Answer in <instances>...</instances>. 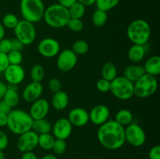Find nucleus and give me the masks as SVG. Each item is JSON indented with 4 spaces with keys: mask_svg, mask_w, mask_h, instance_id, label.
I'll use <instances>...</instances> for the list:
<instances>
[{
    "mask_svg": "<svg viewBox=\"0 0 160 159\" xmlns=\"http://www.w3.org/2000/svg\"><path fill=\"white\" fill-rule=\"evenodd\" d=\"M145 73L156 76L160 73V57L152 55L145 61L143 65Z\"/></svg>",
    "mask_w": 160,
    "mask_h": 159,
    "instance_id": "22",
    "label": "nucleus"
},
{
    "mask_svg": "<svg viewBox=\"0 0 160 159\" xmlns=\"http://www.w3.org/2000/svg\"><path fill=\"white\" fill-rule=\"evenodd\" d=\"M19 22V19L15 14L13 13H7L2 17V24L5 28L7 29H12L15 28L17 24Z\"/></svg>",
    "mask_w": 160,
    "mask_h": 159,
    "instance_id": "33",
    "label": "nucleus"
},
{
    "mask_svg": "<svg viewBox=\"0 0 160 159\" xmlns=\"http://www.w3.org/2000/svg\"><path fill=\"white\" fill-rule=\"evenodd\" d=\"M4 78L8 84L18 85L25 78V71L20 65H9L3 72Z\"/></svg>",
    "mask_w": 160,
    "mask_h": 159,
    "instance_id": "15",
    "label": "nucleus"
},
{
    "mask_svg": "<svg viewBox=\"0 0 160 159\" xmlns=\"http://www.w3.org/2000/svg\"><path fill=\"white\" fill-rule=\"evenodd\" d=\"M72 51L77 55H85L89 50V45L88 42L84 40H78L72 45Z\"/></svg>",
    "mask_w": 160,
    "mask_h": 159,
    "instance_id": "31",
    "label": "nucleus"
},
{
    "mask_svg": "<svg viewBox=\"0 0 160 159\" xmlns=\"http://www.w3.org/2000/svg\"><path fill=\"white\" fill-rule=\"evenodd\" d=\"M67 142L65 140H61V139H56L54 142V144L52 147V151L57 155L62 154L67 150Z\"/></svg>",
    "mask_w": 160,
    "mask_h": 159,
    "instance_id": "36",
    "label": "nucleus"
},
{
    "mask_svg": "<svg viewBox=\"0 0 160 159\" xmlns=\"http://www.w3.org/2000/svg\"><path fill=\"white\" fill-rule=\"evenodd\" d=\"M33 121L29 112L22 109H12L8 114L6 126L12 133L20 135L31 130Z\"/></svg>",
    "mask_w": 160,
    "mask_h": 159,
    "instance_id": "2",
    "label": "nucleus"
},
{
    "mask_svg": "<svg viewBox=\"0 0 160 159\" xmlns=\"http://www.w3.org/2000/svg\"><path fill=\"white\" fill-rule=\"evenodd\" d=\"M146 54L145 45H132L128 51V59L132 63L137 64L142 62Z\"/></svg>",
    "mask_w": 160,
    "mask_h": 159,
    "instance_id": "20",
    "label": "nucleus"
},
{
    "mask_svg": "<svg viewBox=\"0 0 160 159\" xmlns=\"http://www.w3.org/2000/svg\"><path fill=\"white\" fill-rule=\"evenodd\" d=\"M123 126L115 120H108L99 126L97 138L102 147L108 150H118L126 143Z\"/></svg>",
    "mask_w": 160,
    "mask_h": 159,
    "instance_id": "1",
    "label": "nucleus"
},
{
    "mask_svg": "<svg viewBox=\"0 0 160 159\" xmlns=\"http://www.w3.org/2000/svg\"><path fill=\"white\" fill-rule=\"evenodd\" d=\"M0 159H6V155L3 151H1V150H0Z\"/></svg>",
    "mask_w": 160,
    "mask_h": 159,
    "instance_id": "52",
    "label": "nucleus"
},
{
    "mask_svg": "<svg viewBox=\"0 0 160 159\" xmlns=\"http://www.w3.org/2000/svg\"><path fill=\"white\" fill-rule=\"evenodd\" d=\"M49 103L46 99L39 98L35 101L32 102L30 108L29 114L33 118V120L45 118L49 112Z\"/></svg>",
    "mask_w": 160,
    "mask_h": 159,
    "instance_id": "16",
    "label": "nucleus"
},
{
    "mask_svg": "<svg viewBox=\"0 0 160 159\" xmlns=\"http://www.w3.org/2000/svg\"><path fill=\"white\" fill-rule=\"evenodd\" d=\"M6 90H7V86H6V84H4L2 81H0V99H2Z\"/></svg>",
    "mask_w": 160,
    "mask_h": 159,
    "instance_id": "48",
    "label": "nucleus"
},
{
    "mask_svg": "<svg viewBox=\"0 0 160 159\" xmlns=\"http://www.w3.org/2000/svg\"><path fill=\"white\" fill-rule=\"evenodd\" d=\"M9 65L7 55L0 52V73H3L4 70L9 66Z\"/></svg>",
    "mask_w": 160,
    "mask_h": 159,
    "instance_id": "41",
    "label": "nucleus"
},
{
    "mask_svg": "<svg viewBox=\"0 0 160 159\" xmlns=\"http://www.w3.org/2000/svg\"><path fill=\"white\" fill-rule=\"evenodd\" d=\"M21 159H38L37 155L32 151H28V152L23 153L21 156Z\"/></svg>",
    "mask_w": 160,
    "mask_h": 159,
    "instance_id": "47",
    "label": "nucleus"
},
{
    "mask_svg": "<svg viewBox=\"0 0 160 159\" xmlns=\"http://www.w3.org/2000/svg\"><path fill=\"white\" fill-rule=\"evenodd\" d=\"M76 2H78V0H58V3L59 5L67 8V9L70 7L73 4H74Z\"/></svg>",
    "mask_w": 160,
    "mask_h": 159,
    "instance_id": "45",
    "label": "nucleus"
},
{
    "mask_svg": "<svg viewBox=\"0 0 160 159\" xmlns=\"http://www.w3.org/2000/svg\"><path fill=\"white\" fill-rule=\"evenodd\" d=\"M120 2V0H96L95 4L97 9L107 12L115 8Z\"/></svg>",
    "mask_w": 160,
    "mask_h": 159,
    "instance_id": "32",
    "label": "nucleus"
},
{
    "mask_svg": "<svg viewBox=\"0 0 160 159\" xmlns=\"http://www.w3.org/2000/svg\"><path fill=\"white\" fill-rule=\"evenodd\" d=\"M78 63V55L71 49H64L59 51L57 55L56 65L61 72H70Z\"/></svg>",
    "mask_w": 160,
    "mask_h": 159,
    "instance_id": "10",
    "label": "nucleus"
},
{
    "mask_svg": "<svg viewBox=\"0 0 160 159\" xmlns=\"http://www.w3.org/2000/svg\"><path fill=\"white\" fill-rule=\"evenodd\" d=\"M127 36L133 45H145L151 37V26L146 20H134L128 25Z\"/></svg>",
    "mask_w": 160,
    "mask_h": 159,
    "instance_id": "4",
    "label": "nucleus"
},
{
    "mask_svg": "<svg viewBox=\"0 0 160 159\" xmlns=\"http://www.w3.org/2000/svg\"><path fill=\"white\" fill-rule=\"evenodd\" d=\"M125 141L135 147H142L146 141V134L143 128L138 123H131L124 129Z\"/></svg>",
    "mask_w": 160,
    "mask_h": 159,
    "instance_id": "9",
    "label": "nucleus"
},
{
    "mask_svg": "<svg viewBox=\"0 0 160 159\" xmlns=\"http://www.w3.org/2000/svg\"><path fill=\"white\" fill-rule=\"evenodd\" d=\"M108 20L107 12L97 9L92 17V23L96 27H102L106 23Z\"/></svg>",
    "mask_w": 160,
    "mask_h": 159,
    "instance_id": "28",
    "label": "nucleus"
},
{
    "mask_svg": "<svg viewBox=\"0 0 160 159\" xmlns=\"http://www.w3.org/2000/svg\"><path fill=\"white\" fill-rule=\"evenodd\" d=\"M52 125L49 121L45 118H41V119H35L33 121L31 130L40 135V134L49 133L52 131Z\"/></svg>",
    "mask_w": 160,
    "mask_h": 159,
    "instance_id": "23",
    "label": "nucleus"
},
{
    "mask_svg": "<svg viewBox=\"0 0 160 159\" xmlns=\"http://www.w3.org/2000/svg\"><path fill=\"white\" fill-rule=\"evenodd\" d=\"M30 76H31L32 81L34 82H42V80L45 76V70L44 67L40 64H35L31 68L30 72Z\"/></svg>",
    "mask_w": 160,
    "mask_h": 159,
    "instance_id": "30",
    "label": "nucleus"
},
{
    "mask_svg": "<svg viewBox=\"0 0 160 159\" xmlns=\"http://www.w3.org/2000/svg\"><path fill=\"white\" fill-rule=\"evenodd\" d=\"M43 20L48 26L55 29L67 26L70 20L68 9L59 3L50 5L45 8Z\"/></svg>",
    "mask_w": 160,
    "mask_h": 159,
    "instance_id": "3",
    "label": "nucleus"
},
{
    "mask_svg": "<svg viewBox=\"0 0 160 159\" xmlns=\"http://www.w3.org/2000/svg\"><path fill=\"white\" fill-rule=\"evenodd\" d=\"M2 100L12 108L17 106V104L20 102V96H19L17 90L7 89L3 96Z\"/></svg>",
    "mask_w": 160,
    "mask_h": 159,
    "instance_id": "29",
    "label": "nucleus"
},
{
    "mask_svg": "<svg viewBox=\"0 0 160 159\" xmlns=\"http://www.w3.org/2000/svg\"><path fill=\"white\" fill-rule=\"evenodd\" d=\"M109 91L118 99L127 101L134 96V83L123 76H117L110 82Z\"/></svg>",
    "mask_w": 160,
    "mask_h": 159,
    "instance_id": "7",
    "label": "nucleus"
},
{
    "mask_svg": "<svg viewBox=\"0 0 160 159\" xmlns=\"http://www.w3.org/2000/svg\"><path fill=\"white\" fill-rule=\"evenodd\" d=\"M48 89L51 92H52L53 94L56 93V92L59 91L61 90L62 88V84H61L60 80L57 78H52L49 80L48 83Z\"/></svg>",
    "mask_w": 160,
    "mask_h": 159,
    "instance_id": "38",
    "label": "nucleus"
},
{
    "mask_svg": "<svg viewBox=\"0 0 160 159\" xmlns=\"http://www.w3.org/2000/svg\"><path fill=\"white\" fill-rule=\"evenodd\" d=\"M38 51L43 57L51 59L58 55L60 51V45L56 39L46 37L38 43Z\"/></svg>",
    "mask_w": 160,
    "mask_h": 159,
    "instance_id": "12",
    "label": "nucleus"
},
{
    "mask_svg": "<svg viewBox=\"0 0 160 159\" xmlns=\"http://www.w3.org/2000/svg\"><path fill=\"white\" fill-rule=\"evenodd\" d=\"M67 119L70 121L72 126L82 127L88 123L89 113L83 108H74L70 111Z\"/></svg>",
    "mask_w": 160,
    "mask_h": 159,
    "instance_id": "17",
    "label": "nucleus"
},
{
    "mask_svg": "<svg viewBox=\"0 0 160 159\" xmlns=\"http://www.w3.org/2000/svg\"><path fill=\"white\" fill-rule=\"evenodd\" d=\"M52 131L55 138L66 140L71 135L73 126L67 118H59L53 124Z\"/></svg>",
    "mask_w": 160,
    "mask_h": 159,
    "instance_id": "13",
    "label": "nucleus"
},
{
    "mask_svg": "<svg viewBox=\"0 0 160 159\" xmlns=\"http://www.w3.org/2000/svg\"><path fill=\"white\" fill-rule=\"evenodd\" d=\"M43 93V86L42 83L32 81L24 87L22 93L23 100L27 102L32 103L39 99Z\"/></svg>",
    "mask_w": 160,
    "mask_h": 159,
    "instance_id": "18",
    "label": "nucleus"
},
{
    "mask_svg": "<svg viewBox=\"0 0 160 159\" xmlns=\"http://www.w3.org/2000/svg\"><path fill=\"white\" fill-rule=\"evenodd\" d=\"M145 73L143 65L134 63L126 66L123 70V76L132 83H135Z\"/></svg>",
    "mask_w": 160,
    "mask_h": 159,
    "instance_id": "19",
    "label": "nucleus"
},
{
    "mask_svg": "<svg viewBox=\"0 0 160 159\" xmlns=\"http://www.w3.org/2000/svg\"><path fill=\"white\" fill-rule=\"evenodd\" d=\"M11 110H12V108H11L7 103L5 102L3 100H1V101H0V112L9 114Z\"/></svg>",
    "mask_w": 160,
    "mask_h": 159,
    "instance_id": "44",
    "label": "nucleus"
},
{
    "mask_svg": "<svg viewBox=\"0 0 160 159\" xmlns=\"http://www.w3.org/2000/svg\"><path fill=\"white\" fill-rule=\"evenodd\" d=\"M8 122V114L0 112V127L6 126Z\"/></svg>",
    "mask_w": 160,
    "mask_h": 159,
    "instance_id": "46",
    "label": "nucleus"
},
{
    "mask_svg": "<svg viewBox=\"0 0 160 159\" xmlns=\"http://www.w3.org/2000/svg\"><path fill=\"white\" fill-rule=\"evenodd\" d=\"M101 75L102 78L110 82L115 79L117 76V69L115 64L111 62H106L102 67Z\"/></svg>",
    "mask_w": 160,
    "mask_h": 159,
    "instance_id": "25",
    "label": "nucleus"
},
{
    "mask_svg": "<svg viewBox=\"0 0 160 159\" xmlns=\"http://www.w3.org/2000/svg\"><path fill=\"white\" fill-rule=\"evenodd\" d=\"M158 89V81L156 76L145 73L134 83V96L138 98H146L152 96Z\"/></svg>",
    "mask_w": 160,
    "mask_h": 159,
    "instance_id": "6",
    "label": "nucleus"
},
{
    "mask_svg": "<svg viewBox=\"0 0 160 159\" xmlns=\"http://www.w3.org/2000/svg\"><path fill=\"white\" fill-rule=\"evenodd\" d=\"M68 12L70 18L81 19L85 14L86 7L79 2H76L74 4L68 8Z\"/></svg>",
    "mask_w": 160,
    "mask_h": 159,
    "instance_id": "27",
    "label": "nucleus"
},
{
    "mask_svg": "<svg viewBox=\"0 0 160 159\" xmlns=\"http://www.w3.org/2000/svg\"><path fill=\"white\" fill-rule=\"evenodd\" d=\"M7 58L9 65H20L23 61V55L19 51L12 50L7 54Z\"/></svg>",
    "mask_w": 160,
    "mask_h": 159,
    "instance_id": "34",
    "label": "nucleus"
},
{
    "mask_svg": "<svg viewBox=\"0 0 160 159\" xmlns=\"http://www.w3.org/2000/svg\"><path fill=\"white\" fill-rule=\"evenodd\" d=\"M11 47H12V50L13 51H21L23 50V46L24 45L17 38H12L11 39Z\"/></svg>",
    "mask_w": 160,
    "mask_h": 159,
    "instance_id": "43",
    "label": "nucleus"
},
{
    "mask_svg": "<svg viewBox=\"0 0 160 159\" xmlns=\"http://www.w3.org/2000/svg\"><path fill=\"white\" fill-rule=\"evenodd\" d=\"M96 88L102 93H107L110 90V81L101 78L97 81Z\"/></svg>",
    "mask_w": 160,
    "mask_h": 159,
    "instance_id": "37",
    "label": "nucleus"
},
{
    "mask_svg": "<svg viewBox=\"0 0 160 159\" xmlns=\"http://www.w3.org/2000/svg\"><path fill=\"white\" fill-rule=\"evenodd\" d=\"M38 134L33 130L27 131L19 135L17 142V147L22 153L32 151L38 147Z\"/></svg>",
    "mask_w": 160,
    "mask_h": 159,
    "instance_id": "11",
    "label": "nucleus"
},
{
    "mask_svg": "<svg viewBox=\"0 0 160 159\" xmlns=\"http://www.w3.org/2000/svg\"><path fill=\"white\" fill-rule=\"evenodd\" d=\"M42 159H58L54 154H47L45 155L43 157H42Z\"/></svg>",
    "mask_w": 160,
    "mask_h": 159,
    "instance_id": "51",
    "label": "nucleus"
},
{
    "mask_svg": "<svg viewBox=\"0 0 160 159\" xmlns=\"http://www.w3.org/2000/svg\"><path fill=\"white\" fill-rule=\"evenodd\" d=\"M67 26L73 32H79V31H82L84 28V23L81 19L70 18Z\"/></svg>",
    "mask_w": 160,
    "mask_h": 159,
    "instance_id": "35",
    "label": "nucleus"
},
{
    "mask_svg": "<svg viewBox=\"0 0 160 159\" xmlns=\"http://www.w3.org/2000/svg\"><path fill=\"white\" fill-rule=\"evenodd\" d=\"M114 120L124 127L125 126H128V125L132 123L133 114L129 109H120L116 113L115 119Z\"/></svg>",
    "mask_w": 160,
    "mask_h": 159,
    "instance_id": "24",
    "label": "nucleus"
},
{
    "mask_svg": "<svg viewBox=\"0 0 160 159\" xmlns=\"http://www.w3.org/2000/svg\"><path fill=\"white\" fill-rule=\"evenodd\" d=\"M69 104V96L63 90H59L53 94L52 98V105L56 111H62Z\"/></svg>",
    "mask_w": 160,
    "mask_h": 159,
    "instance_id": "21",
    "label": "nucleus"
},
{
    "mask_svg": "<svg viewBox=\"0 0 160 159\" xmlns=\"http://www.w3.org/2000/svg\"><path fill=\"white\" fill-rule=\"evenodd\" d=\"M56 140L54 136L49 133H44L38 135V146L40 147L43 150L49 151L52 149L53 144Z\"/></svg>",
    "mask_w": 160,
    "mask_h": 159,
    "instance_id": "26",
    "label": "nucleus"
},
{
    "mask_svg": "<svg viewBox=\"0 0 160 159\" xmlns=\"http://www.w3.org/2000/svg\"><path fill=\"white\" fill-rule=\"evenodd\" d=\"M10 51H12L11 47V41L8 38H3L0 41V52L7 55Z\"/></svg>",
    "mask_w": 160,
    "mask_h": 159,
    "instance_id": "39",
    "label": "nucleus"
},
{
    "mask_svg": "<svg viewBox=\"0 0 160 159\" xmlns=\"http://www.w3.org/2000/svg\"><path fill=\"white\" fill-rule=\"evenodd\" d=\"M89 113V121L95 126H101L109 120L110 111L106 105L99 104L92 108Z\"/></svg>",
    "mask_w": 160,
    "mask_h": 159,
    "instance_id": "14",
    "label": "nucleus"
},
{
    "mask_svg": "<svg viewBox=\"0 0 160 159\" xmlns=\"http://www.w3.org/2000/svg\"><path fill=\"white\" fill-rule=\"evenodd\" d=\"M5 34H6V28L0 23V41L4 38Z\"/></svg>",
    "mask_w": 160,
    "mask_h": 159,
    "instance_id": "50",
    "label": "nucleus"
},
{
    "mask_svg": "<svg viewBox=\"0 0 160 159\" xmlns=\"http://www.w3.org/2000/svg\"><path fill=\"white\" fill-rule=\"evenodd\" d=\"M9 144V138L6 132L0 130V150L3 151L7 147Z\"/></svg>",
    "mask_w": 160,
    "mask_h": 159,
    "instance_id": "40",
    "label": "nucleus"
},
{
    "mask_svg": "<svg viewBox=\"0 0 160 159\" xmlns=\"http://www.w3.org/2000/svg\"><path fill=\"white\" fill-rule=\"evenodd\" d=\"M45 6L42 0H20V11L23 20L32 23L43 19Z\"/></svg>",
    "mask_w": 160,
    "mask_h": 159,
    "instance_id": "5",
    "label": "nucleus"
},
{
    "mask_svg": "<svg viewBox=\"0 0 160 159\" xmlns=\"http://www.w3.org/2000/svg\"><path fill=\"white\" fill-rule=\"evenodd\" d=\"M95 1L96 0H78V2H79L80 3L84 5L85 7L86 6H91L92 5H95Z\"/></svg>",
    "mask_w": 160,
    "mask_h": 159,
    "instance_id": "49",
    "label": "nucleus"
},
{
    "mask_svg": "<svg viewBox=\"0 0 160 159\" xmlns=\"http://www.w3.org/2000/svg\"><path fill=\"white\" fill-rule=\"evenodd\" d=\"M16 38L23 45H30L35 41L36 30L34 23L25 20H19L13 29Z\"/></svg>",
    "mask_w": 160,
    "mask_h": 159,
    "instance_id": "8",
    "label": "nucleus"
},
{
    "mask_svg": "<svg viewBox=\"0 0 160 159\" xmlns=\"http://www.w3.org/2000/svg\"><path fill=\"white\" fill-rule=\"evenodd\" d=\"M148 157L149 159H160V147L159 145H155L150 149Z\"/></svg>",
    "mask_w": 160,
    "mask_h": 159,
    "instance_id": "42",
    "label": "nucleus"
}]
</instances>
